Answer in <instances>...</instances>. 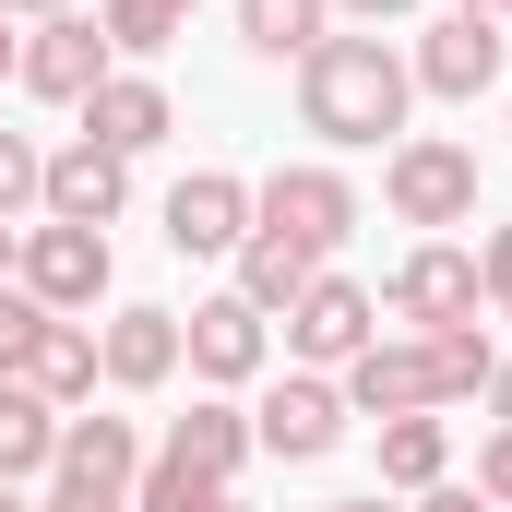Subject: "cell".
Returning a JSON list of instances; mask_svg holds the SVG:
<instances>
[{"instance_id": "1", "label": "cell", "mask_w": 512, "mask_h": 512, "mask_svg": "<svg viewBox=\"0 0 512 512\" xmlns=\"http://www.w3.org/2000/svg\"><path fill=\"white\" fill-rule=\"evenodd\" d=\"M405 96H417V72L393 60L382 36H322L298 60V120L322 131V143H382V131H405Z\"/></svg>"}, {"instance_id": "2", "label": "cell", "mask_w": 512, "mask_h": 512, "mask_svg": "<svg viewBox=\"0 0 512 512\" xmlns=\"http://www.w3.org/2000/svg\"><path fill=\"white\" fill-rule=\"evenodd\" d=\"M12 286L36 298V310H60V322H84L96 298H108V227H12Z\"/></svg>"}, {"instance_id": "3", "label": "cell", "mask_w": 512, "mask_h": 512, "mask_svg": "<svg viewBox=\"0 0 512 512\" xmlns=\"http://www.w3.org/2000/svg\"><path fill=\"white\" fill-rule=\"evenodd\" d=\"M382 203L405 227H465V215H477V155L441 143V131H405L382 155Z\"/></svg>"}, {"instance_id": "4", "label": "cell", "mask_w": 512, "mask_h": 512, "mask_svg": "<svg viewBox=\"0 0 512 512\" xmlns=\"http://www.w3.org/2000/svg\"><path fill=\"white\" fill-rule=\"evenodd\" d=\"M393 310H405L417 334H465V322L489 310V274H477V251H453V239H417V251L393 262Z\"/></svg>"}, {"instance_id": "5", "label": "cell", "mask_w": 512, "mask_h": 512, "mask_svg": "<svg viewBox=\"0 0 512 512\" xmlns=\"http://www.w3.org/2000/svg\"><path fill=\"white\" fill-rule=\"evenodd\" d=\"M12 84H24V96H48V108H84V96L108 84V24H84V12H48V24L12 48Z\"/></svg>"}, {"instance_id": "6", "label": "cell", "mask_w": 512, "mask_h": 512, "mask_svg": "<svg viewBox=\"0 0 512 512\" xmlns=\"http://www.w3.org/2000/svg\"><path fill=\"white\" fill-rule=\"evenodd\" d=\"M251 227L298 239V251H334V239L358 227V191H346L334 167H274V179L251 191Z\"/></svg>"}, {"instance_id": "7", "label": "cell", "mask_w": 512, "mask_h": 512, "mask_svg": "<svg viewBox=\"0 0 512 512\" xmlns=\"http://www.w3.org/2000/svg\"><path fill=\"white\" fill-rule=\"evenodd\" d=\"M346 417H441L429 346H417V334H370V346L346 358Z\"/></svg>"}, {"instance_id": "8", "label": "cell", "mask_w": 512, "mask_h": 512, "mask_svg": "<svg viewBox=\"0 0 512 512\" xmlns=\"http://www.w3.org/2000/svg\"><path fill=\"white\" fill-rule=\"evenodd\" d=\"M251 441H262V453H286V465H322V453L346 441V382H322V370L274 382V393H262V417H251Z\"/></svg>"}, {"instance_id": "9", "label": "cell", "mask_w": 512, "mask_h": 512, "mask_svg": "<svg viewBox=\"0 0 512 512\" xmlns=\"http://www.w3.org/2000/svg\"><path fill=\"white\" fill-rule=\"evenodd\" d=\"M370 334H382V310H370V286H346V274H310L298 310H286V346H298L310 370H346Z\"/></svg>"}, {"instance_id": "10", "label": "cell", "mask_w": 512, "mask_h": 512, "mask_svg": "<svg viewBox=\"0 0 512 512\" xmlns=\"http://www.w3.org/2000/svg\"><path fill=\"white\" fill-rule=\"evenodd\" d=\"M405 72H417L429 96H453V108H465V96H489V84H501V24H489V12H441V24L417 36V60H405Z\"/></svg>"}, {"instance_id": "11", "label": "cell", "mask_w": 512, "mask_h": 512, "mask_svg": "<svg viewBox=\"0 0 512 512\" xmlns=\"http://www.w3.org/2000/svg\"><path fill=\"white\" fill-rule=\"evenodd\" d=\"M251 239V179H227V167H191L179 191H167V251H239Z\"/></svg>"}, {"instance_id": "12", "label": "cell", "mask_w": 512, "mask_h": 512, "mask_svg": "<svg viewBox=\"0 0 512 512\" xmlns=\"http://www.w3.org/2000/svg\"><path fill=\"white\" fill-rule=\"evenodd\" d=\"M251 453H262V441H251V417H239L227 393H203V405L167 429V453H155V465H167V477H191V489H227Z\"/></svg>"}, {"instance_id": "13", "label": "cell", "mask_w": 512, "mask_h": 512, "mask_svg": "<svg viewBox=\"0 0 512 512\" xmlns=\"http://www.w3.org/2000/svg\"><path fill=\"white\" fill-rule=\"evenodd\" d=\"M131 203V155H108V143H60L48 155V203L36 215H60V227H120Z\"/></svg>"}, {"instance_id": "14", "label": "cell", "mask_w": 512, "mask_h": 512, "mask_svg": "<svg viewBox=\"0 0 512 512\" xmlns=\"http://www.w3.org/2000/svg\"><path fill=\"white\" fill-rule=\"evenodd\" d=\"M179 358H191L215 393H239V382L262 370V310L239 298V286H227V298H203V310L179 322Z\"/></svg>"}, {"instance_id": "15", "label": "cell", "mask_w": 512, "mask_h": 512, "mask_svg": "<svg viewBox=\"0 0 512 512\" xmlns=\"http://www.w3.org/2000/svg\"><path fill=\"white\" fill-rule=\"evenodd\" d=\"M167 131H179V108H167L155 72H108V84L84 96V143H108V155H155Z\"/></svg>"}, {"instance_id": "16", "label": "cell", "mask_w": 512, "mask_h": 512, "mask_svg": "<svg viewBox=\"0 0 512 512\" xmlns=\"http://www.w3.org/2000/svg\"><path fill=\"white\" fill-rule=\"evenodd\" d=\"M96 382H108V370H96V322H60V310H48V334H36V358H24V393L60 405V417H84Z\"/></svg>"}, {"instance_id": "17", "label": "cell", "mask_w": 512, "mask_h": 512, "mask_svg": "<svg viewBox=\"0 0 512 512\" xmlns=\"http://www.w3.org/2000/svg\"><path fill=\"white\" fill-rule=\"evenodd\" d=\"M96 370L120 393H155L167 370H179V310H120L108 334H96Z\"/></svg>"}, {"instance_id": "18", "label": "cell", "mask_w": 512, "mask_h": 512, "mask_svg": "<svg viewBox=\"0 0 512 512\" xmlns=\"http://www.w3.org/2000/svg\"><path fill=\"white\" fill-rule=\"evenodd\" d=\"M48 477L131 489V477H143V429H131V417H60V465H48Z\"/></svg>"}, {"instance_id": "19", "label": "cell", "mask_w": 512, "mask_h": 512, "mask_svg": "<svg viewBox=\"0 0 512 512\" xmlns=\"http://www.w3.org/2000/svg\"><path fill=\"white\" fill-rule=\"evenodd\" d=\"M310 274H322V251H298V239H274V227L239 239V298H251L262 322H274V310H298V286H310Z\"/></svg>"}, {"instance_id": "20", "label": "cell", "mask_w": 512, "mask_h": 512, "mask_svg": "<svg viewBox=\"0 0 512 512\" xmlns=\"http://www.w3.org/2000/svg\"><path fill=\"white\" fill-rule=\"evenodd\" d=\"M48 465H60V405H36L24 382H0V489H24Z\"/></svg>"}, {"instance_id": "21", "label": "cell", "mask_w": 512, "mask_h": 512, "mask_svg": "<svg viewBox=\"0 0 512 512\" xmlns=\"http://www.w3.org/2000/svg\"><path fill=\"white\" fill-rule=\"evenodd\" d=\"M382 477L393 489H441L453 477V417H382Z\"/></svg>"}, {"instance_id": "22", "label": "cell", "mask_w": 512, "mask_h": 512, "mask_svg": "<svg viewBox=\"0 0 512 512\" xmlns=\"http://www.w3.org/2000/svg\"><path fill=\"white\" fill-rule=\"evenodd\" d=\"M322 12L334 0H239V48L251 60H310L322 48Z\"/></svg>"}, {"instance_id": "23", "label": "cell", "mask_w": 512, "mask_h": 512, "mask_svg": "<svg viewBox=\"0 0 512 512\" xmlns=\"http://www.w3.org/2000/svg\"><path fill=\"white\" fill-rule=\"evenodd\" d=\"M191 12H203V0H108L96 24H108V48H131V60H155L167 36H191Z\"/></svg>"}, {"instance_id": "24", "label": "cell", "mask_w": 512, "mask_h": 512, "mask_svg": "<svg viewBox=\"0 0 512 512\" xmlns=\"http://www.w3.org/2000/svg\"><path fill=\"white\" fill-rule=\"evenodd\" d=\"M417 346H429V382H441V405H465V393H489V370H501L477 322H465V334H417Z\"/></svg>"}, {"instance_id": "25", "label": "cell", "mask_w": 512, "mask_h": 512, "mask_svg": "<svg viewBox=\"0 0 512 512\" xmlns=\"http://www.w3.org/2000/svg\"><path fill=\"white\" fill-rule=\"evenodd\" d=\"M36 203H48V155H36L24 131H0V227H12V215H36Z\"/></svg>"}, {"instance_id": "26", "label": "cell", "mask_w": 512, "mask_h": 512, "mask_svg": "<svg viewBox=\"0 0 512 512\" xmlns=\"http://www.w3.org/2000/svg\"><path fill=\"white\" fill-rule=\"evenodd\" d=\"M36 334H48V310H36L24 286H0V382H24V358H36Z\"/></svg>"}, {"instance_id": "27", "label": "cell", "mask_w": 512, "mask_h": 512, "mask_svg": "<svg viewBox=\"0 0 512 512\" xmlns=\"http://www.w3.org/2000/svg\"><path fill=\"white\" fill-rule=\"evenodd\" d=\"M477 501L512 512V429H489V441H477Z\"/></svg>"}, {"instance_id": "28", "label": "cell", "mask_w": 512, "mask_h": 512, "mask_svg": "<svg viewBox=\"0 0 512 512\" xmlns=\"http://www.w3.org/2000/svg\"><path fill=\"white\" fill-rule=\"evenodd\" d=\"M36 512H131V489H84V477H48Z\"/></svg>"}, {"instance_id": "29", "label": "cell", "mask_w": 512, "mask_h": 512, "mask_svg": "<svg viewBox=\"0 0 512 512\" xmlns=\"http://www.w3.org/2000/svg\"><path fill=\"white\" fill-rule=\"evenodd\" d=\"M477 274H489V310L512 322V227H489V251H477Z\"/></svg>"}, {"instance_id": "30", "label": "cell", "mask_w": 512, "mask_h": 512, "mask_svg": "<svg viewBox=\"0 0 512 512\" xmlns=\"http://www.w3.org/2000/svg\"><path fill=\"white\" fill-rule=\"evenodd\" d=\"M417 512H489V501H477V489H453V477H441V489H417Z\"/></svg>"}, {"instance_id": "31", "label": "cell", "mask_w": 512, "mask_h": 512, "mask_svg": "<svg viewBox=\"0 0 512 512\" xmlns=\"http://www.w3.org/2000/svg\"><path fill=\"white\" fill-rule=\"evenodd\" d=\"M489 405H501V429H512V358H501V370H489Z\"/></svg>"}, {"instance_id": "32", "label": "cell", "mask_w": 512, "mask_h": 512, "mask_svg": "<svg viewBox=\"0 0 512 512\" xmlns=\"http://www.w3.org/2000/svg\"><path fill=\"white\" fill-rule=\"evenodd\" d=\"M334 12H370V24H393V12H405V0H334Z\"/></svg>"}, {"instance_id": "33", "label": "cell", "mask_w": 512, "mask_h": 512, "mask_svg": "<svg viewBox=\"0 0 512 512\" xmlns=\"http://www.w3.org/2000/svg\"><path fill=\"white\" fill-rule=\"evenodd\" d=\"M0 12H36V24H48V12H72V0H0Z\"/></svg>"}, {"instance_id": "34", "label": "cell", "mask_w": 512, "mask_h": 512, "mask_svg": "<svg viewBox=\"0 0 512 512\" xmlns=\"http://www.w3.org/2000/svg\"><path fill=\"white\" fill-rule=\"evenodd\" d=\"M0 286H12V227H0Z\"/></svg>"}, {"instance_id": "35", "label": "cell", "mask_w": 512, "mask_h": 512, "mask_svg": "<svg viewBox=\"0 0 512 512\" xmlns=\"http://www.w3.org/2000/svg\"><path fill=\"white\" fill-rule=\"evenodd\" d=\"M0 512H36V501H24V489H0Z\"/></svg>"}, {"instance_id": "36", "label": "cell", "mask_w": 512, "mask_h": 512, "mask_svg": "<svg viewBox=\"0 0 512 512\" xmlns=\"http://www.w3.org/2000/svg\"><path fill=\"white\" fill-rule=\"evenodd\" d=\"M322 512H382V501H322Z\"/></svg>"}, {"instance_id": "37", "label": "cell", "mask_w": 512, "mask_h": 512, "mask_svg": "<svg viewBox=\"0 0 512 512\" xmlns=\"http://www.w3.org/2000/svg\"><path fill=\"white\" fill-rule=\"evenodd\" d=\"M453 12H501V0H453Z\"/></svg>"}, {"instance_id": "38", "label": "cell", "mask_w": 512, "mask_h": 512, "mask_svg": "<svg viewBox=\"0 0 512 512\" xmlns=\"http://www.w3.org/2000/svg\"><path fill=\"white\" fill-rule=\"evenodd\" d=\"M215 512H251V501H239V489H227V501H215Z\"/></svg>"}, {"instance_id": "39", "label": "cell", "mask_w": 512, "mask_h": 512, "mask_svg": "<svg viewBox=\"0 0 512 512\" xmlns=\"http://www.w3.org/2000/svg\"><path fill=\"white\" fill-rule=\"evenodd\" d=\"M0 72H12V36H0Z\"/></svg>"}, {"instance_id": "40", "label": "cell", "mask_w": 512, "mask_h": 512, "mask_svg": "<svg viewBox=\"0 0 512 512\" xmlns=\"http://www.w3.org/2000/svg\"><path fill=\"white\" fill-rule=\"evenodd\" d=\"M489 24H512V0H501V12H489Z\"/></svg>"}]
</instances>
